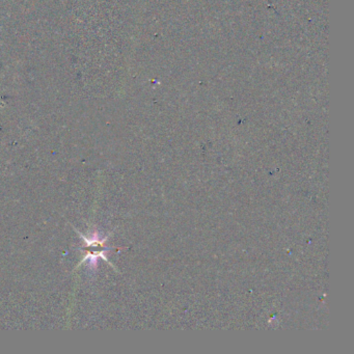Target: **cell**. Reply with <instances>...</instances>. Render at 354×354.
Returning <instances> with one entry per match:
<instances>
[{
  "label": "cell",
  "mask_w": 354,
  "mask_h": 354,
  "mask_svg": "<svg viewBox=\"0 0 354 354\" xmlns=\"http://www.w3.org/2000/svg\"><path fill=\"white\" fill-rule=\"evenodd\" d=\"M78 232V231H77ZM80 233V232H78ZM82 236V240H84L86 246H84V254L86 256L82 259V262L80 265H82L84 261H90L91 267L95 268L97 266V261L99 258L103 259V260L107 261L106 257H105V252L109 250V248L105 246V242H106L107 238H101L98 234H93L91 237L88 236H84L80 233ZM78 265V266H80Z\"/></svg>",
  "instance_id": "1"
}]
</instances>
